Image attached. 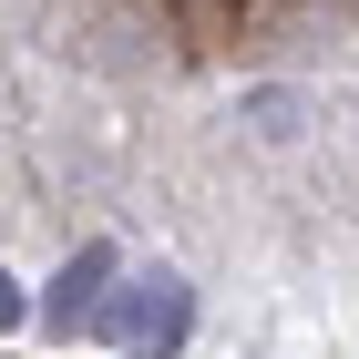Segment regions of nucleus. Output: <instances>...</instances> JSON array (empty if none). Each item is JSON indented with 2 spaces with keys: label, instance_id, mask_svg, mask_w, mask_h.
Instances as JSON below:
<instances>
[{
  "label": "nucleus",
  "instance_id": "obj_3",
  "mask_svg": "<svg viewBox=\"0 0 359 359\" xmlns=\"http://www.w3.org/2000/svg\"><path fill=\"white\" fill-rule=\"evenodd\" d=\"M21 318H31V298H21V277L0 267V329H21Z\"/></svg>",
  "mask_w": 359,
  "mask_h": 359
},
{
  "label": "nucleus",
  "instance_id": "obj_1",
  "mask_svg": "<svg viewBox=\"0 0 359 359\" xmlns=\"http://www.w3.org/2000/svg\"><path fill=\"white\" fill-rule=\"evenodd\" d=\"M185 329H195V287H185L175 267H134V277L103 298V339L134 349V359H175Z\"/></svg>",
  "mask_w": 359,
  "mask_h": 359
},
{
  "label": "nucleus",
  "instance_id": "obj_2",
  "mask_svg": "<svg viewBox=\"0 0 359 359\" xmlns=\"http://www.w3.org/2000/svg\"><path fill=\"white\" fill-rule=\"evenodd\" d=\"M113 277H123V257H113V247H83L72 267L52 277V287H41V329H52V339H83V329H103Z\"/></svg>",
  "mask_w": 359,
  "mask_h": 359
}]
</instances>
